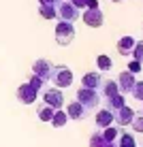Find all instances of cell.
I'll return each instance as SVG.
<instances>
[{
	"label": "cell",
	"instance_id": "obj_29",
	"mask_svg": "<svg viewBox=\"0 0 143 147\" xmlns=\"http://www.w3.org/2000/svg\"><path fill=\"white\" fill-rule=\"evenodd\" d=\"M68 2H70V4H75V7H77L79 11H81V9H88L90 0H68Z\"/></svg>",
	"mask_w": 143,
	"mask_h": 147
},
{
	"label": "cell",
	"instance_id": "obj_24",
	"mask_svg": "<svg viewBox=\"0 0 143 147\" xmlns=\"http://www.w3.org/2000/svg\"><path fill=\"white\" fill-rule=\"evenodd\" d=\"M130 126H132L135 132H143V111H141V113H137V111H135V117H132Z\"/></svg>",
	"mask_w": 143,
	"mask_h": 147
},
{
	"label": "cell",
	"instance_id": "obj_13",
	"mask_svg": "<svg viewBox=\"0 0 143 147\" xmlns=\"http://www.w3.org/2000/svg\"><path fill=\"white\" fill-rule=\"evenodd\" d=\"M98 94H100V98H111V96H115V94H120V90H117V83L113 79H105L103 83H100V88H98Z\"/></svg>",
	"mask_w": 143,
	"mask_h": 147
},
{
	"label": "cell",
	"instance_id": "obj_8",
	"mask_svg": "<svg viewBox=\"0 0 143 147\" xmlns=\"http://www.w3.org/2000/svg\"><path fill=\"white\" fill-rule=\"evenodd\" d=\"M117 90H120V94H130L132 92V88H135V83H137V79H135V75L128 73V70H122L120 73V77H117Z\"/></svg>",
	"mask_w": 143,
	"mask_h": 147
},
{
	"label": "cell",
	"instance_id": "obj_22",
	"mask_svg": "<svg viewBox=\"0 0 143 147\" xmlns=\"http://www.w3.org/2000/svg\"><path fill=\"white\" fill-rule=\"evenodd\" d=\"M117 147H137V143H135V136L122 130V134L117 136Z\"/></svg>",
	"mask_w": 143,
	"mask_h": 147
},
{
	"label": "cell",
	"instance_id": "obj_19",
	"mask_svg": "<svg viewBox=\"0 0 143 147\" xmlns=\"http://www.w3.org/2000/svg\"><path fill=\"white\" fill-rule=\"evenodd\" d=\"M54 113H56V111L52 107H47V105H39V109H37V117L41 121H52Z\"/></svg>",
	"mask_w": 143,
	"mask_h": 147
},
{
	"label": "cell",
	"instance_id": "obj_33",
	"mask_svg": "<svg viewBox=\"0 0 143 147\" xmlns=\"http://www.w3.org/2000/svg\"><path fill=\"white\" fill-rule=\"evenodd\" d=\"M111 2H122V0H111Z\"/></svg>",
	"mask_w": 143,
	"mask_h": 147
},
{
	"label": "cell",
	"instance_id": "obj_12",
	"mask_svg": "<svg viewBox=\"0 0 143 147\" xmlns=\"http://www.w3.org/2000/svg\"><path fill=\"white\" fill-rule=\"evenodd\" d=\"M66 115H68V119H83L85 115H88V109L83 107V105H79L77 100H73V102L66 105Z\"/></svg>",
	"mask_w": 143,
	"mask_h": 147
},
{
	"label": "cell",
	"instance_id": "obj_5",
	"mask_svg": "<svg viewBox=\"0 0 143 147\" xmlns=\"http://www.w3.org/2000/svg\"><path fill=\"white\" fill-rule=\"evenodd\" d=\"M43 105L52 107L54 111L62 109L64 107V94H62V90H58V88H45V92H43Z\"/></svg>",
	"mask_w": 143,
	"mask_h": 147
},
{
	"label": "cell",
	"instance_id": "obj_27",
	"mask_svg": "<svg viewBox=\"0 0 143 147\" xmlns=\"http://www.w3.org/2000/svg\"><path fill=\"white\" fill-rule=\"evenodd\" d=\"M130 94H132V98H137V100H143V81H137Z\"/></svg>",
	"mask_w": 143,
	"mask_h": 147
},
{
	"label": "cell",
	"instance_id": "obj_21",
	"mask_svg": "<svg viewBox=\"0 0 143 147\" xmlns=\"http://www.w3.org/2000/svg\"><path fill=\"white\" fill-rule=\"evenodd\" d=\"M39 15L43 19H56L58 13H56V4H45V7H39Z\"/></svg>",
	"mask_w": 143,
	"mask_h": 147
},
{
	"label": "cell",
	"instance_id": "obj_10",
	"mask_svg": "<svg viewBox=\"0 0 143 147\" xmlns=\"http://www.w3.org/2000/svg\"><path fill=\"white\" fill-rule=\"evenodd\" d=\"M37 96H39V94L34 92L28 83H22V85L17 88V100H19L22 105H32L34 100H37Z\"/></svg>",
	"mask_w": 143,
	"mask_h": 147
},
{
	"label": "cell",
	"instance_id": "obj_16",
	"mask_svg": "<svg viewBox=\"0 0 143 147\" xmlns=\"http://www.w3.org/2000/svg\"><path fill=\"white\" fill-rule=\"evenodd\" d=\"M105 102H107L105 109H109L111 113H115L117 109H122L126 105V100H124V94H115V96H111V98H107Z\"/></svg>",
	"mask_w": 143,
	"mask_h": 147
},
{
	"label": "cell",
	"instance_id": "obj_17",
	"mask_svg": "<svg viewBox=\"0 0 143 147\" xmlns=\"http://www.w3.org/2000/svg\"><path fill=\"white\" fill-rule=\"evenodd\" d=\"M100 132H103L105 143H115V141H117V136L122 134V128H117V126H109V128L100 130Z\"/></svg>",
	"mask_w": 143,
	"mask_h": 147
},
{
	"label": "cell",
	"instance_id": "obj_11",
	"mask_svg": "<svg viewBox=\"0 0 143 147\" xmlns=\"http://www.w3.org/2000/svg\"><path fill=\"white\" fill-rule=\"evenodd\" d=\"M105 81L103 77V73H88V75H83V79H81V88H88V90H98L100 88V83Z\"/></svg>",
	"mask_w": 143,
	"mask_h": 147
},
{
	"label": "cell",
	"instance_id": "obj_34",
	"mask_svg": "<svg viewBox=\"0 0 143 147\" xmlns=\"http://www.w3.org/2000/svg\"><path fill=\"white\" fill-rule=\"evenodd\" d=\"M58 2H62V0H56V4H58Z\"/></svg>",
	"mask_w": 143,
	"mask_h": 147
},
{
	"label": "cell",
	"instance_id": "obj_15",
	"mask_svg": "<svg viewBox=\"0 0 143 147\" xmlns=\"http://www.w3.org/2000/svg\"><path fill=\"white\" fill-rule=\"evenodd\" d=\"M135 43L137 40L132 38V36H122L120 40H117V53L120 55H132V49H135Z\"/></svg>",
	"mask_w": 143,
	"mask_h": 147
},
{
	"label": "cell",
	"instance_id": "obj_25",
	"mask_svg": "<svg viewBox=\"0 0 143 147\" xmlns=\"http://www.w3.org/2000/svg\"><path fill=\"white\" fill-rule=\"evenodd\" d=\"M132 58H135L139 64H143V40H137V43H135V49H132Z\"/></svg>",
	"mask_w": 143,
	"mask_h": 147
},
{
	"label": "cell",
	"instance_id": "obj_2",
	"mask_svg": "<svg viewBox=\"0 0 143 147\" xmlns=\"http://www.w3.org/2000/svg\"><path fill=\"white\" fill-rule=\"evenodd\" d=\"M100 100H103V98H100L98 90H88V88H79V90H77V102L83 105L88 111L98 109Z\"/></svg>",
	"mask_w": 143,
	"mask_h": 147
},
{
	"label": "cell",
	"instance_id": "obj_30",
	"mask_svg": "<svg viewBox=\"0 0 143 147\" xmlns=\"http://www.w3.org/2000/svg\"><path fill=\"white\" fill-rule=\"evenodd\" d=\"M45 4H56V0H39V7H45Z\"/></svg>",
	"mask_w": 143,
	"mask_h": 147
},
{
	"label": "cell",
	"instance_id": "obj_23",
	"mask_svg": "<svg viewBox=\"0 0 143 147\" xmlns=\"http://www.w3.org/2000/svg\"><path fill=\"white\" fill-rule=\"evenodd\" d=\"M96 66H98V73H105V70H111V66H113V62H111L109 55H98L96 58Z\"/></svg>",
	"mask_w": 143,
	"mask_h": 147
},
{
	"label": "cell",
	"instance_id": "obj_31",
	"mask_svg": "<svg viewBox=\"0 0 143 147\" xmlns=\"http://www.w3.org/2000/svg\"><path fill=\"white\" fill-rule=\"evenodd\" d=\"M88 9H98V0H90V4H88Z\"/></svg>",
	"mask_w": 143,
	"mask_h": 147
},
{
	"label": "cell",
	"instance_id": "obj_7",
	"mask_svg": "<svg viewBox=\"0 0 143 147\" xmlns=\"http://www.w3.org/2000/svg\"><path fill=\"white\" fill-rule=\"evenodd\" d=\"M54 66H56L54 62H49V60L41 58V60H37V62L32 64V75L41 77L43 81H49V77H52V73H54Z\"/></svg>",
	"mask_w": 143,
	"mask_h": 147
},
{
	"label": "cell",
	"instance_id": "obj_4",
	"mask_svg": "<svg viewBox=\"0 0 143 147\" xmlns=\"http://www.w3.org/2000/svg\"><path fill=\"white\" fill-rule=\"evenodd\" d=\"M75 32H77V30H75V24H70V22H58V24H56V30H54L56 43H60V45L73 43Z\"/></svg>",
	"mask_w": 143,
	"mask_h": 147
},
{
	"label": "cell",
	"instance_id": "obj_9",
	"mask_svg": "<svg viewBox=\"0 0 143 147\" xmlns=\"http://www.w3.org/2000/svg\"><path fill=\"white\" fill-rule=\"evenodd\" d=\"M132 117H135V111H132L128 105H124L122 109H117L113 113V121L117 124V128H124V126H130Z\"/></svg>",
	"mask_w": 143,
	"mask_h": 147
},
{
	"label": "cell",
	"instance_id": "obj_1",
	"mask_svg": "<svg viewBox=\"0 0 143 147\" xmlns=\"http://www.w3.org/2000/svg\"><path fill=\"white\" fill-rule=\"evenodd\" d=\"M73 79H75V75H73V70L66 66V64L54 66V73H52V77H49V81L54 83V88H58V90L70 88V85H73Z\"/></svg>",
	"mask_w": 143,
	"mask_h": 147
},
{
	"label": "cell",
	"instance_id": "obj_14",
	"mask_svg": "<svg viewBox=\"0 0 143 147\" xmlns=\"http://www.w3.org/2000/svg\"><path fill=\"white\" fill-rule=\"evenodd\" d=\"M96 126H98L100 130L109 128V126H113V113H111L109 109H100L98 113H96Z\"/></svg>",
	"mask_w": 143,
	"mask_h": 147
},
{
	"label": "cell",
	"instance_id": "obj_3",
	"mask_svg": "<svg viewBox=\"0 0 143 147\" xmlns=\"http://www.w3.org/2000/svg\"><path fill=\"white\" fill-rule=\"evenodd\" d=\"M56 13H58L60 22H70V24H75L81 17V11L75 4H70L68 0H62V2L56 4Z\"/></svg>",
	"mask_w": 143,
	"mask_h": 147
},
{
	"label": "cell",
	"instance_id": "obj_6",
	"mask_svg": "<svg viewBox=\"0 0 143 147\" xmlns=\"http://www.w3.org/2000/svg\"><path fill=\"white\" fill-rule=\"evenodd\" d=\"M79 19L88 28H100L105 24V15H103V11H100V7L98 9H83V13H81Z\"/></svg>",
	"mask_w": 143,
	"mask_h": 147
},
{
	"label": "cell",
	"instance_id": "obj_20",
	"mask_svg": "<svg viewBox=\"0 0 143 147\" xmlns=\"http://www.w3.org/2000/svg\"><path fill=\"white\" fill-rule=\"evenodd\" d=\"M26 83H28V85H30V88H32V90H34V92H37V94L45 92V81L41 79V77H37V75H30Z\"/></svg>",
	"mask_w": 143,
	"mask_h": 147
},
{
	"label": "cell",
	"instance_id": "obj_28",
	"mask_svg": "<svg viewBox=\"0 0 143 147\" xmlns=\"http://www.w3.org/2000/svg\"><path fill=\"white\" fill-rule=\"evenodd\" d=\"M141 64L139 62H137V60H132V62L128 64V68H126V70H128V73H132V75H137V73H141Z\"/></svg>",
	"mask_w": 143,
	"mask_h": 147
},
{
	"label": "cell",
	"instance_id": "obj_26",
	"mask_svg": "<svg viewBox=\"0 0 143 147\" xmlns=\"http://www.w3.org/2000/svg\"><path fill=\"white\" fill-rule=\"evenodd\" d=\"M90 147H105V139H103V132H94L90 136Z\"/></svg>",
	"mask_w": 143,
	"mask_h": 147
},
{
	"label": "cell",
	"instance_id": "obj_18",
	"mask_svg": "<svg viewBox=\"0 0 143 147\" xmlns=\"http://www.w3.org/2000/svg\"><path fill=\"white\" fill-rule=\"evenodd\" d=\"M49 124L56 126V128H64V126L68 124V115H66L62 109H58V111L54 113V117H52V121H49Z\"/></svg>",
	"mask_w": 143,
	"mask_h": 147
},
{
	"label": "cell",
	"instance_id": "obj_32",
	"mask_svg": "<svg viewBox=\"0 0 143 147\" xmlns=\"http://www.w3.org/2000/svg\"><path fill=\"white\" fill-rule=\"evenodd\" d=\"M105 147H117V143H105Z\"/></svg>",
	"mask_w": 143,
	"mask_h": 147
}]
</instances>
